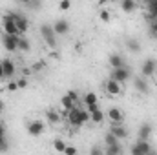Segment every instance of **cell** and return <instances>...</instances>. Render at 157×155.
<instances>
[{
    "label": "cell",
    "mask_w": 157,
    "mask_h": 155,
    "mask_svg": "<svg viewBox=\"0 0 157 155\" xmlns=\"http://www.w3.org/2000/svg\"><path fill=\"white\" fill-rule=\"evenodd\" d=\"M60 104H62V108H64V110H68V112H70L71 108H75V106H77V104H75V102L71 100V97H70L68 93H66V95H64V97L60 99Z\"/></svg>",
    "instance_id": "obj_23"
},
{
    "label": "cell",
    "mask_w": 157,
    "mask_h": 155,
    "mask_svg": "<svg viewBox=\"0 0 157 155\" xmlns=\"http://www.w3.org/2000/svg\"><path fill=\"white\" fill-rule=\"evenodd\" d=\"M17 84H18V89H24V88L28 86V78H26V77L18 78V80H17Z\"/></svg>",
    "instance_id": "obj_36"
},
{
    "label": "cell",
    "mask_w": 157,
    "mask_h": 155,
    "mask_svg": "<svg viewBox=\"0 0 157 155\" xmlns=\"http://www.w3.org/2000/svg\"><path fill=\"white\" fill-rule=\"evenodd\" d=\"M9 146H7V139H6V133H0V152H6Z\"/></svg>",
    "instance_id": "obj_31"
},
{
    "label": "cell",
    "mask_w": 157,
    "mask_h": 155,
    "mask_svg": "<svg viewBox=\"0 0 157 155\" xmlns=\"http://www.w3.org/2000/svg\"><path fill=\"white\" fill-rule=\"evenodd\" d=\"M15 22H17V28H18L20 35H24V33L29 29V20H28L24 15H17V13H15Z\"/></svg>",
    "instance_id": "obj_13"
},
{
    "label": "cell",
    "mask_w": 157,
    "mask_h": 155,
    "mask_svg": "<svg viewBox=\"0 0 157 155\" xmlns=\"http://www.w3.org/2000/svg\"><path fill=\"white\" fill-rule=\"evenodd\" d=\"M68 95L71 97V100L78 106V93H77V91H75V89H70V91H68Z\"/></svg>",
    "instance_id": "obj_35"
},
{
    "label": "cell",
    "mask_w": 157,
    "mask_h": 155,
    "mask_svg": "<svg viewBox=\"0 0 157 155\" xmlns=\"http://www.w3.org/2000/svg\"><path fill=\"white\" fill-rule=\"evenodd\" d=\"M119 4H121V9L124 13H133L137 9V2L135 0H121Z\"/></svg>",
    "instance_id": "obj_19"
},
{
    "label": "cell",
    "mask_w": 157,
    "mask_h": 155,
    "mask_svg": "<svg viewBox=\"0 0 157 155\" xmlns=\"http://www.w3.org/2000/svg\"><path fill=\"white\" fill-rule=\"evenodd\" d=\"M108 119L110 122H124V112L119 108H110L108 110Z\"/></svg>",
    "instance_id": "obj_14"
},
{
    "label": "cell",
    "mask_w": 157,
    "mask_h": 155,
    "mask_svg": "<svg viewBox=\"0 0 157 155\" xmlns=\"http://www.w3.org/2000/svg\"><path fill=\"white\" fill-rule=\"evenodd\" d=\"M126 47H128L132 53H139V51H141V44L135 39H126Z\"/></svg>",
    "instance_id": "obj_22"
},
{
    "label": "cell",
    "mask_w": 157,
    "mask_h": 155,
    "mask_svg": "<svg viewBox=\"0 0 157 155\" xmlns=\"http://www.w3.org/2000/svg\"><path fill=\"white\" fill-rule=\"evenodd\" d=\"M64 153H66V155H75V153H77V148H73V146H66Z\"/></svg>",
    "instance_id": "obj_38"
},
{
    "label": "cell",
    "mask_w": 157,
    "mask_h": 155,
    "mask_svg": "<svg viewBox=\"0 0 157 155\" xmlns=\"http://www.w3.org/2000/svg\"><path fill=\"white\" fill-rule=\"evenodd\" d=\"M71 7V2L70 0H60V4H59V9L60 11H68Z\"/></svg>",
    "instance_id": "obj_33"
},
{
    "label": "cell",
    "mask_w": 157,
    "mask_h": 155,
    "mask_svg": "<svg viewBox=\"0 0 157 155\" xmlns=\"http://www.w3.org/2000/svg\"><path fill=\"white\" fill-rule=\"evenodd\" d=\"M78 113H80V120L86 124L88 120H91V115H90V112L88 110H78Z\"/></svg>",
    "instance_id": "obj_30"
},
{
    "label": "cell",
    "mask_w": 157,
    "mask_h": 155,
    "mask_svg": "<svg viewBox=\"0 0 157 155\" xmlns=\"http://www.w3.org/2000/svg\"><path fill=\"white\" fill-rule=\"evenodd\" d=\"M110 131L117 137L119 141H122V139H126V137H128V130L124 128V124H122V122H112Z\"/></svg>",
    "instance_id": "obj_9"
},
{
    "label": "cell",
    "mask_w": 157,
    "mask_h": 155,
    "mask_svg": "<svg viewBox=\"0 0 157 155\" xmlns=\"http://www.w3.org/2000/svg\"><path fill=\"white\" fill-rule=\"evenodd\" d=\"M132 77V71H130V68L128 66H122V68H113L112 70V78H115L117 82H128Z\"/></svg>",
    "instance_id": "obj_3"
},
{
    "label": "cell",
    "mask_w": 157,
    "mask_h": 155,
    "mask_svg": "<svg viewBox=\"0 0 157 155\" xmlns=\"http://www.w3.org/2000/svg\"><path fill=\"white\" fill-rule=\"evenodd\" d=\"M2 46L6 47V51H17L18 49V35H2Z\"/></svg>",
    "instance_id": "obj_4"
},
{
    "label": "cell",
    "mask_w": 157,
    "mask_h": 155,
    "mask_svg": "<svg viewBox=\"0 0 157 155\" xmlns=\"http://www.w3.org/2000/svg\"><path fill=\"white\" fill-rule=\"evenodd\" d=\"M78 110H80V106H75V108H71L70 112H68V122L71 124V126H82L84 122L80 120V113H78Z\"/></svg>",
    "instance_id": "obj_11"
},
{
    "label": "cell",
    "mask_w": 157,
    "mask_h": 155,
    "mask_svg": "<svg viewBox=\"0 0 157 155\" xmlns=\"http://www.w3.org/2000/svg\"><path fill=\"white\" fill-rule=\"evenodd\" d=\"M108 2H110V0H97V6H99V7H102V6H106Z\"/></svg>",
    "instance_id": "obj_40"
},
{
    "label": "cell",
    "mask_w": 157,
    "mask_h": 155,
    "mask_svg": "<svg viewBox=\"0 0 157 155\" xmlns=\"http://www.w3.org/2000/svg\"><path fill=\"white\" fill-rule=\"evenodd\" d=\"M99 18H101V22L108 24V22L112 20V15H110V11H108V9H101V13H99Z\"/></svg>",
    "instance_id": "obj_29"
},
{
    "label": "cell",
    "mask_w": 157,
    "mask_h": 155,
    "mask_svg": "<svg viewBox=\"0 0 157 155\" xmlns=\"http://www.w3.org/2000/svg\"><path fill=\"white\" fill-rule=\"evenodd\" d=\"M6 75H4V66H2V62H0V80H4Z\"/></svg>",
    "instance_id": "obj_41"
},
{
    "label": "cell",
    "mask_w": 157,
    "mask_h": 155,
    "mask_svg": "<svg viewBox=\"0 0 157 155\" xmlns=\"http://www.w3.org/2000/svg\"><path fill=\"white\" fill-rule=\"evenodd\" d=\"M7 89H9V91H15V89H18V84H17V82H9V84H7Z\"/></svg>",
    "instance_id": "obj_39"
},
{
    "label": "cell",
    "mask_w": 157,
    "mask_h": 155,
    "mask_svg": "<svg viewBox=\"0 0 157 155\" xmlns=\"http://www.w3.org/2000/svg\"><path fill=\"white\" fill-rule=\"evenodd\" d=\"M2 66H4V75H6V78H11L15 75L17 68H15V62H13V60L4 59V60H2Z\"/></svg>",
    "instance_id": "obj_16"
},
{
    "label": "cell",
    "mask_w": 157,
    "mask_h": 155,
    "mask_svg": "<svg viewBox=\"0 0 157 155\" xmlns=\"http://www.w3.org/2000/svg\"><path fill=\"white\" fill-rule=\"evenodd\" d=\"M53 150L59 152V153H64V150H66V142H64L62 139H55V141H53Z\"/></svg>",
    "instance_id": "obj_27"
},
{
    "label": "cell",
    "mask_w": 157,
    "mask_h": 155,
    "mask_svg": "<svg viewBox=\"0 0 157 155\" xmlns=\"http://www.w3.org/2000/svg\"><path fill=\"white\" fill-rule=\"evenodd\" d=\"M90 153H91V155H102V153H104V150H101L99 146H93V148L90 150Z\"/></svg>",
    "instance_id": "obj_37"
},
{
    "label": "cell",
    "mask_w": 157,
    "mask_h": 155,
    "mask_svg": "<svg viewBox=\"0 0 157 155\" xmlns=\"http://www.w3.org/2000/svg\"><path fill=\"white\" fill-rule=\"evenodd\" d=\"M108 62H110V66H112V68H122V66H126L124 57H122V55H119V53H112V55L108 57Z\"/></svg>",
    "instance_id": "obj_15"
},
{
    "label": "cell",
    "mask_w": 157,
    "mask_h": 155,
    "mask_svg": "<svg viewBox=\"0 0 157 155\" xmlns=\"http://www.w3.org/2000/svg\"><path fill=\"white\" fill-rule=\"evenodd\" d=\"M82 100H84V104H86V106H90V104H97V95H95L93 91H88V93L84 95V99H82Z\"/></svg>",
    "instance_id": "obj_26"
},
{
    "label": "cell",
    "mask_w": 157,
    "mask_h": 155,
    "mask_svg": "<svg viewBox=\"0 0 157 155\" xmlns=\"http://www.w3.org/2000/svg\"><path fill=\"white\" fill-rule=\"evenodd\" d=\"M150 33H152V35H155V37H157V18H154V20H150Z\"/></svg>",
    "instance_id": "obj_34"
},
{
    "label": "cell",
    "mask_w": 157,
    "mask_h": 155,
    "mask_svg": "<svg viewBox=\"0 0 157 155\" xmlns=\"http://www.w3.org/2000/svg\"><path fill=\"white\" fill-rule=\"evenodd\" d=\"M4 108H6V106H4V102H2V100H0V113H2V112H4Z\"/></svg>",
    "instance_id": "obj_43"
},
{
    "label": "cell",
    "mask_w": 157,
    "mask_h": 155,
    "mask_svg": "<svg viewBox=\"0 0 157 155\" xmlns=\"http://www.w3.org/2000/svg\"><path fill=\"white\" fill-rule=\"evenodd\" d=\"M133 155H148L152 152V146L148 144V141H143V139H139L133 146H132V150H130Z\"/></svg>",
    "instance_id": "obj_6"
},
{
    "label": "cell",
    "mask_w": 157,
    "mask_h": 155,
    "mask_svg": "<svg viewBox=\"0 0 157 155\" xmlns=\"http://www.w3.org/2000/svg\"><path fill=\"white\" fill-rule=\"evenodd\" d=\"M18 49H20V51H24V53H28V51L31 49V44H29V40L26 39L24 35H18Z\"/></svg>",
    "instance_id": "obj_20"
},
{
    "label": "cell",
    "mask_w": 157,
    "mask_h": 155,
    "mask_svg": "<svg viewBox=\"0 0 157 155\" xmlns=\"http://www.w3.org/2000/svg\"><path fill=\"white\" fill-rule=\"evenodd\" d=\"M143 2H144V4H148V2H150V0H143Z\"/></svg>",
    "instance_id": "obj_45"
},
{
    "label": "cell",
    "mask_w": 157,
    "mask_h": 155,
    "mask_svg": "<svg viewBox=\"0 0 157 155\" xmlns=\"http://www.w3.org/2000/svg\"><path fill=\"white\" fill-rule=\"evenodd\" d=\"M2 28H4V33H7V35H20V31H18V28H17V22H15V13L4 15V18H2Z\"/></svg>",
    "instance_id": "obj_2"
},
{
    "label": "cell",
    "mask_w": 157,
    "mask_h": 155,
    "mask_svg": "<svg viewBox=\"0 0 157 155\" xmlns=\"http://www.w3.org/2000/svg\"><path fill=\"white\" fill-rule=\"evenodd\" d=\"M88 112H90L91 120H93L95 124H101V122L104 120V113H102V110L99 108V104H90V106H88Z\"/></svg>",
    "instance_id": "obj_10"
},
{
    "label": "cell",
    "mask_w": 157,
    "mask_h": 155,
    "mask_svg": "<svg viewBox=\"0 0 157 155\" xmlns=\"http://www.w3.org/2000/svg\"><path fill=\"white\" fill-rule=\"evenodd\" d=\"M104 142H106V146H108V144H117L119 139L112 133V131H106V135H104Z\"/></svg>",
    "instance_id": "obj_28"
},
{
    "label": "cell",
    "mask_w": 157,
    "mask_h": 155,
    "mask_svg": "<svg viewBox=\"0 0 157 155\" xmlns=\"http://www.w3.org/2000/svg\"><path fill=\"white\" fill-rule=\"evenodd\" d=\"M44 130H46V124H44L42 120H29V122H28V133H29L31 137L42 135Z\"/></svg>",
    "instance_id": "obj_7"
},
{
    "label": "cell",
    "mask_w": 157,
    "mask_h": 155,
    "mask_svg": "<svg viewBox=\"0 0 157 155\" xmlns=\"http://www.w3.org/2000/svg\"><path fill=\"white\" fill-rule=\"evenodd\" d=\"M46 119H48L49 124H57V122L60 120V115H59V112H55V110H48V112H46Z\"/></svg>",
    "instance_id": "obj_24"
},
{
    "label": "cell",
    "mask_w": 157,
    "mask_h": 155,
    "mask_svg": "<svg viewBox=\"0 0 157 155\" xmlns=\"http://www.w3.org/2000/svg\"><path fill=\"white\" fill-rule=\"evenodd\" d=\"M104 153L106 155H119V153H122V146L121 144H108L106 146V150H104Z\"/></svg>",
    "instance_id": "obj_21"
},
{
    "label": "cell",
    "mask_w": 157,
    "mask_h": 155,
    "mask_svg": "<svg viewBox=\"0 0 157 155\" xmlns=\"http://www.w3.org/2000/svg\"><path fill=\"white\" fill-rule=\"evenodd\" d=\"M40 35H42L44 42H46L51 49L57 47V33H55L53 26H49V24H42V26H40Z\"/></svg>",
    "instance_id": "obj_1"
},
{
    "label": "cell",
    "mask_w": 157,
    "mask_h": 155,
    "mask_svg": "<svg viewBox=\"0 0 157 155\" xmlns=\"http://www.w3.org/2000/svg\"><path fill=\"white\" fill-rule=\"evenodd\" d=\"M0 133H6V122L0 120Z\"/></svg>",
    "instance_id": "obj_42"
},
{
    "label": "cell",
    "mask_w": 157,
    "mask_h": 155,
    "mask_svg": "<svg viewBox=\"0 0 157 155\" xmlns=\"http://www.w3.org/2000/svg\"><path fill=\"white\" fill-rule=\"evenodd\" d=\"M106 91L110 93V95H121V91H122V88H121V82H117L115 78H108L106 80Z\"/></svg>",
    "instance_id": "obj_12"
},
{
    "label": "cell",
    "mask_w": 157,
    "mask_h": 155,
    "mask_svg": "<svg viewBox=\"0 0 157 155\" xmlns=\"http://www.w3.org/2000/svg\"><path fill=\"white\" fill-rule=\"evenodd\" d=\"M44 68H46V62L40 60V62H35V64L31 66V71H33V73H35V71H42Z\"/></svg>",
    "instance_id": "obj_32"
},
{
    "label": "cell",
    "mask_w": 157,
    "mask_h": 155,
    "mask_svg": "<svg viewBox=\"0 0 157 155\" xmlns=\"http://www.w3.org/2000/svg\"><path fill=\"white\" fill-rule=\"evenodd\" d=\"M133 86H135V89H137V91H141V93H144V95L150 91V86H148V82H146L143 77H137V78H135Z\"/></svg>",
    "instance_id": "obj_18"
},
{
    "label": "cell",
    "mask_w": 157,
    "mask_h": 155,
    "mask_svg": "<svg viewBox=\"0 0 157 155\" xmlns=\"http://www.w3.org/2000/svg\"><path fill=\"white\" fill-rule=\"evenodd\" d=\"M146 9H148V15H150L152 20L157 18V0H150V2L146 4Z\"/></svg>",
    "instance_id": "obj_25"
},
{
    "label": "cell",
    "mask_w": 157,
    "mask_h": 155,
    "mask_svg": "<svg viewBox=\"0 0 157 155\" xmlns=\"http://www.w3.org/2000/svg\"><path fill=\"white\" fill-rule=\"evenodd\" d=\"M51 26H53V29H55L57 37H59V35H60V37H62V35H68V33H70V28H71V26H70V22H68V20H64V18L55 20Z\"/></svg>",
    "instance_id": "obj_8"
},
{
    "label": "cell",
    "mask_w": 157,
    "mask_h": 155,
    "mask_svg": "<svg viewBox=\"0 0 157 155\" xmlns=\"http://www.w3.org/2000/svg\"><path fill=\"white\" fill-rule=\"evenodd\" d=\"M150 137H152V124H148V122L141 124V128H139V133H137V139L148 141Z\"/></svg>",
    "instance_id": "obj_17"
},
{
    "label": "cell",
    "mask_w": 157,
    "mask_h": 155,
    "mask_svg": "<svg viewBox=\"0 0 157 155\" xmlns=\"http://www.w3.org/2000/svg\"><path fill=\"white\" fill-rule=\"evenodd\" d=\"M18 2H22V4H31L33 0H18Z\"/></svg>",
    "instance_id": "obj_44"
},
{
    "label": "cell",
    "mask_w": 157,
    "mask_h": 155,
    "mask_svg": "<svg viewBox=\"0 0 157 155\" xmlns=\"http://www.w3.org/2000/svg\"><path fill=\"white\" fill-rule=\"evenodd\" d=\"M157 71V60L155 59H146L141 66V73L143 77H154Z\"/></svg>",
    "instance_id": "obj_5"
}]
</instances>
